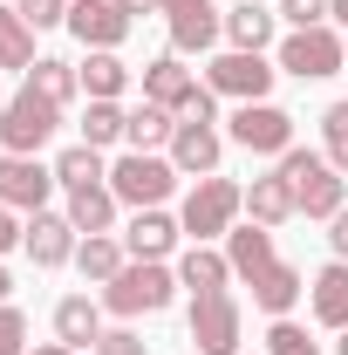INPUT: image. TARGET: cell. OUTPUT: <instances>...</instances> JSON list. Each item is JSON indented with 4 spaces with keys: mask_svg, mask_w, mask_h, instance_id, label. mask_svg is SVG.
<instances>
[{
    "mask_svg": "<svg viewBox=\"0 0 348 355\" xmlns=\"http://www.w3.org/2000/svg\"><path fill=\"white\" fill-rule=\"evenodd\" d=\"M280 178H287V191H294V205H301L307 219H335L348 205V178L335 171L321 150H301V144H294V150L280 157Z\"/></svg>",
    "mask_w": 348,
    "mask_h": 355,
    "instance_id": "cell-1",
    "label": "cell"
},
{
    "mask_svg": "<svg viewBox=\"0 0 348 355\" xmlns=\"http://www.w3.org/2000/svg\"><path fill=\"white\" fill-rule=\"evenodd\" d=\"M171 301H177V273L164 260H130L110 287H103V308L123 314V321H130V314H164Z\"/></svg>",
    "mask_w": 348,
    "mask_h": 355,
    "instance_id": "cell-2",
    "label": "cell"
},
{
    "mask_svg": "<svg viewBox=\"0 0 348 355\" xmlns=\"http://www.w3.org/2000/svg\"><path fill=\"white\" fill-rule=\"evenodd\" d=\"M246 212V184H232V178H198L191 184V198H184V212H177V225H184V239L191 246H205V239H218V232H232V219Z\"/></svg>",
    "mask_w": 348,
    "mask_h": 355,
    "instance_id": "cell-3",
    "label": "cell"
},
{
    "mask_svg": "<svg viewBox=\"0 0 348 355\" xmlns=\"http://www.w3.org/2000/svg\"><path fill=\"white\" fill-rule=\"evenodd\" d=\"M55 130H62V103H55V96H42L35 83L21 89V96H7V110H0V150L35 157Z\"/></svg>",
    "mask_w": 348,
    "mask_h": 355,
    "instance_id": "cell-4",
    "label": "cell"
},
{
    "mask_svg": "<svg viewBox=\"0 0 348 355\" xmlns=\"http://www.w3.org/2000/svg\"><path fill=\"white\" fill-rule=\"evenodd\" d=\"M342 69H348V35H335V28H294L280 42V76L321 83V76H342Z\"/></svg>",
    "mask_w": 348,
    "mask_h": 355,
    "instance_id": "cell-5",
    "label": "cell"
},
{
    "mask_svg": "<svg viewBox=\"0 0 348 355\" xmlns=\"http://www.w3.org/2000/svg\"><path fill=\"white\" fill-rule=\"evenodd\" d=\"M177 178H184V171H177L171 157H157V150H130V157L110 171V191H116L123 205H137V212H143V205H164V198H171Z\"/></svg>",
    "mask_w": 348,
    "mask_h": 355,
    "instance_id": "cell-6",
    "label": "cell"
},
{
    "mask_svg": "<svg viewBox=\"0 0 348 355\" xmlns=\"http://www.w3.org/2000/svg\"><path fill=\"white\" fill-rule=\"evenodd\" d=\"M246 314L232 294H191V349L198 355H239Z\"/></svg>",
    "mask_w": 348,
    "mask_h": 355,
    "instance_id": "cell-7",
    "label": "cell"
},
{
    "mask_svg": "<svg viewBox=\"0 0 348 355\" xmlns=\"http://www.w3.org/2000/svg\"><path fill=\"white\" fill-rule=\"evenodd\" d=\"M273 62L266 55H246V48H225L205 62V89L212 96H239V103H266V89H273Z\"/></svg>",
    "mask_w": 348,
    "mask_h": 355,
    "instance_id": "cell-8",
    "label": "cell"
},
{
    "mask_svg": "<svg viewBox=\"0 0 348 355\" xmlns=\"http://www.w3.org/2000/svg\"><path fill=\"white\" fill-rule=\"evenodd\" d=\"M232 144L253 157H287L294 150V116L280 103H239L232 110Z\"/></svg>",
    "mask_w": 348,
    "mask_h": 355,
    "instance_id": "cell-9",
    "label": "cell"
},
{
    "mask_svg": "<svg viewBox=\"0 0 348 355\" xmlns=\"http://www.w3.org/2000/svg\"><path fill=\"white\" fill-rule=\"evenodd\" d=\"M164 28H171V55H205V48L225 35V14L212 0H157Z\"/></svg>",
    "mask_w": 348,
    "mask_h": 355,
    "instance_id": "cell-10",
    "label": "cell"
},
{
    "mask_svg": "<svg viewBox=\"0 0 348 355\" xmlns=\"http://www.w3.org/2000/svg\"><path fill=\"white\" fill-rule=\"evenodd\" d=\"M48 191H55V164L0 150V205L7 212H48Z\"/></svg>",
    "mask_w": 348,
    "mask_h": 355,
    "instance_id": "cell-11",
    "label": "cell"
},
{
    "mask_svg": "<svg viewBox=\"0 0 348 355\" xmlns=\"http://www.w3.org/2000/svg\"><path fill=\"white\" fill-rule=\"evenodd\" d=\"M69 35L82 48H123L130 42V14L116 0H69Z\"/></svg>",
    "mask_w": 348,
    "mask_h": 355,
    "instance_id": "cell-12",
    "label": "cell"
},
{
    "mask_svg": "<svg viewBox=\"0 0 348 355\" xmlns=\"http://www.w3.org/2000/svg\"><path fill=\"white\" fill-rule=\"evenodd\" d=\"M198 89H205V83L184 69V55H157V62H143V96H150V103H164L171 116H191Z\"/></svg>",
    "mask_w": 348,
    "mask_h": 355,
    "instance_id": "cell-13",
    "label": "cell"
},
{
    "mask_svg": "<svg viewBox=\"0 0 348 355\" xmlns=\"http://www.w3.org/2000/svg\"><path fill=\"white\" fill-rule=\"evenodd\" d=\"M21 246H28V260H35V266H69V260H76V246H82V232L69 225V212H28Z\"/></svg>",
    "mask_w": 348,
    "mask_h": 355,
    "instance_id": "cell-14",
    "label": "cell"
},
{
    "mask_svg": "<svg viewBox=\"0 0 348 355\" xmlns=\"http://www.w3.org/2000/svg\"><path fill=\"white\" fill-rule=\"evenodd\" d=\"M218 150H225V137L212 130V123H198V116H177V137H171V157L184 178H212L218 171Z\"/></svg>",
    "mask_w": 348,
    "mask_h": 355,
    "instance_id": "cell-15",
    "label": "cell"
},
{
    "mask_svg": "<svg viewBox=\"0 0 348 355\" xmlns=\"http://www.w3.org/2000/svg\"><path fill=\"white\" fill-rule=\"evenodd\" d=\"M177 239H184V225L171 212H157V205H143L130 225H123V246H130V260H171Z\"/></svg>",
    "mask_w": 348,
    "mask_h": 355,
    "instance_id": "cell-16",
    "label": "cell"
},
{
    "mask_svg": "<svg viewBox=\"0 0 348 355\" xmlns=\"http://www.w3.org/2000/svg\"><path fill=\"white\" fill-rule=\"evenodd\" d=\"M307 308H314L321 328H335V335L348 328V260H328L314 280H307Z\"/></svg>",
    "mask_w": 348,
    "mask_h": 355,
    "instance_id": "cell-17",
    "label": "cell"
},
{
    "mask_svg": "<svg viewBox=\"0 0 348 355\" xmlns=\"http://www.w3.org/2000/svg\"><path fill=\"white\" fill-rule=\"evenodd\" d=\"M76 76H82V96H89V103H116V96L130 89V69H123L116 48H89L82 62H76Z\"/></svg>",
    "mask_w": 348,
    "mask_h": 355,
    "instance_id": "cell-18",
    "label": "cell"
},
{
    "mask_svg": "<svg viewBox=\"0 0 348 355\" xmlns=\"http://www.w3.org/2000/svg\"><path fill=\"white\" fill-rule=\"evenodd\" d=\"M273 35H280V14H273V7H260V0H239V7L225 14V42L246 48V55H266V48H273Z\"/></svg>",
    "mask_w": 348,
    "mask_h": 355,
    "instance_id": "cell-19",
    "label": "cell"
},
{
    "mask_svg": "<svg viewBox=\"0 0 348 355\" xmlns=\"http://www.w3.org/2000/svg\"><path fill=\"white\" fill-rule=\"evenodd\" d=\"M225 260H232V273H239V280H260L266 266L280 260V253H273V232H266V225H232V232H225Z\"/></svg>",
    "mask_w": 348,
    "mask_h": 355,
    "instance_id": "cell-20",
    "label": "cell"
},
{
    "mask_svg": "<svg viewBox=\"0 0 348 355\" xmlns=\"http://www.w3.org/2000/svg\"><path fill=\"white\" fill-rule=\"evenodd\" d=\"M246 287H253V308H266L273 321H280V314H294V301L307 294L301 266H287V260H273V266L260 273V280H246Z\"/></svg>",
    "mask_w": 348,
    "mask_h": 355,
    "instance_id": "cell-21",
    "label": "cell"
},
{
    "mask_svg": "<svg viewBox=\"0 0 348 355\" xmlns=\"http://www.w3.org/2000/svg\"><path fill=\"white\" fill-rule=\"evenodd\" d=\"M76 266H82V280L110 287V280L130 266V246H123L116 232H82V246H76Z\"/></svg>",
    "mask_w": 348,
    "mask_h": 355,
    "instance_id": "cell-22",
    "label": "cell"
},
{
    "mask_svg": "<svg viewBox=\"0 0 348 355\" xmlns=\"http://www.w3.org/2000/svg\"><path fill=\"white\" fill-rule=\"evenodd\" d=\"M55 342H69V349H96V342H103V301L69 294V301L55 308Z\"/></svg>",
    "mask_w": 348,
    "mask_h": 355,
    "instance_id": "cell-23",
    "label": "cell"
},
{
    "mask_svg": "<svg viewBox=\"0 0 348 355\" xmlns=\"http://www.w3.org/2000/svg\"><path fill=\"white\" fill-rule=\"evenodd\" d=\"M294 212H301V205H294V191H287V178H280V171L246 184V219H253V225H266V232H273V225H287Z\"/></svg>",
    "mask_w": 348,
    "mask_h": 355,
    "instance_id": "cell-24",
    "label": "cell"
},
{
    "mask_svg": "<svg viewBox=\"0 0 348 355\" xmlns=\"http://www.w3.org/2000/svg\"><path fill=\"white\" fill-rule=\"evenodd\" d=\"M171 137H177V116L164 103H150V96L137 103L130 123H123V144H130V150H171Z\"/></svg>",
    "mask_w": 348,
    "mask_h": 355,
    "instance_id": "cell-25",
    "label": "cell"
},
{
    "mask_svg": "<svg viewBox=\"0 0 348 355\" xmlns=\"http://www.w3.org/2000/svg\"><path fill=\"white\" fill-rule=\"evenodd\" d=\"M116 191L110 184H82V191H69V225L76 232H116Z\"/></svg>",
    "mask_w": 348,
    "mask_h": 355,
    "instance_id": "cell-26",
    "label": "cell"
},
{
    "mask_svg": "<svg viewBox=\"0 0 348 355\" xmlns=\"http://www.w3.org/2000/svg\"><path fill=\"white\" fill-rule=\"evenodd\" d=\"M225 280H232V260L212 246H191L177 260V287H191V294H225Z\"/></svg>",
    "mask_w": 348,
    "mask_h": 355,
    "instance_id": "cell-27",
    "label": "cell"
},
{
    "mask_svg": "<svg viewBox=\"0 0 348 355\" xmlns=\"http://www.w3.org/2000/svg\"><path fill=\"white\" fill-rule=\"evenodd\" d=\"M35 28L21 21V7H0V69H35Z\"/></svg>",
    "mask_w": 348,
    "mask_h": 355,
    "instance_id": "cell-28",
    "label": "cell"
},
{
    "mask_svg": "<svg viewBox=\"0 0 348 355\" xmlns=\"http://www.w3.org/2000/svg\"><path fill=\"white\" fill-rule=\"evenodd\" d=\"M55 184H69V191H82V184H110V171H103V150L69 144V150L55 157Z\"/></svg>",
    "mask_w": 348,
    "mask_h": 355,
    "instance_id": "cell-29",
    "label": "cell"
},
{
    "mask_svg": "<svg viewBox=\"0 0 348 355\" xmlns=\"http://www.w3.org/2000/svg\"><path fill=\"white\" fill-rule=\"evenodd\" d=\"M123 123H130L123 103H89L82 110V144L89 150H110V144H123Z\"/></svg>",
    "mask_w": 348,
    "mask_h": 355,
    "instance_id": "cell-30",
    "label": "cell"
},
{
    "mask_svg": "<svg viewBox=\"0 0 348 355\" xmlns=\"http://www.w3.org/2000/svg\"><path fill=\"white\" fill-rule=\"evenodd\" d=\"M28 83L42 89V96H55V103H69V96L82 89V76H76V62H62V55H42V62L28 69Z\"/></svg>",
    "mask_w": 348,
    "mask_h": 355,
    "instance_id": "cell-31",
    "label": "cell"
},
{
    "mask_svg": "<svg viewBox=\"0 0 348 355\" xmlns=\"http://www.w3.org/2000/svg\"><path fill=\"white\" fill-rule=\"evenodd\" d=\"M321 137H328V164H335V171L348 178V96L321 110Z\"/></svg>",
    "mask_w": 348,
    "mask_h": 355,
    "instance_id": "cell-32",
    "label": "cell"
},
{
    "mask_svg": "<svg viewBox=\"0 0 348 355\" xmlns=\"http://www.w3.org/2000/svg\"><path fill=\"white\" fill-rule=\"evenodd\" d=\"M266 355H321V349L307 342V328H301V321H287V314H280V321L266 328Z\"/></svg>",
    "mask_w": 348,
    "mask_h": 355,
    "instance_id": "cell-33",
    "label": "cell"
},
{
    "mask_svg": "<svg viewBox=\"0 0 348 355\" xmlns=\"http://www.w3.org/2000/svg\"><path fill=\"white\" fill-rule=\"evenodd\" d=\"M21 7V21L42 35V28H69V0H14Z\"/></svg>",
    "mask_w": 348,
    "mask_h": 355,
    "instance_id": "cell-34",
    "label": "cell"
},
{
    "mask_svg": "<svg viewBox=\"0 0 348 355\" xmlns=\"http://www.w3.org/2000/svg\"><path fill=\"white\" fill-rule=\"evenodd\" d=\"M0 355H28V314L0 301Z\"/></svg>",
    "mask_w": 348,
    "mask_h": 355,
    "instance_id": "cell-35",
    "label": "cell"
},
{
    "mask_svg": "<svg viewBox=\"0 0 348 355\" xmlns=\"http://www.w3.org/2000/svg\"><path fill=\"white\" fill-rule=\"evenodd\" d=\"M273 14L294 21V28H328V0H280Z\"/></svg>",
    "mask_w": 348,
    "mask_h": 355,
    "instance_id": "cell-36",
    "label": "cell"
},
{
    "mask_svg": "<svg viewBox=\"0 0 348 355\" xmlns=\"http://www.w3.org/2000/svg\"><path fill=\"white\" fill-rule=\"evenodd\" d=\"M96 355H150V349H143V335H137V328H103Z\"/></svg>",
    "mask_w": 348,
    "mask_h": 355,
    "instance_id": "cell-37",
    "label": "cell"
},
{
    "mask_svg": "<svg viewBox=\"0 0 348 355\" xmlns=\"http://www.w3.org/2000/svg\"><path fill=\"white\" fill-rule=\"evenodd\" d=\"M328 246H335V260H348V205L328 219Z\"/></svg>",
    "mask_w": 348,
    "mask_h": 355,
    "instance_id": "cell-38",
    "label": "cell"
},
{
    "mask_svg": "<svg viewBox=\"0 0 348 355\" xmlns=\"http://www.w3.org/2000/svg\"><path fill=\"white\" fill-rule=\"evenodd\" d=\"M21 232H28V225H14V212L0 205V253H7V246H21Z\"/></svg>",
    "mask_w": 348,
    "mask_h": 355,
    "instance_id": "cell-39",
    "label": "cell"
},
{
    "mask_svg": "<svg viewBox=\"0 0 348 355\" xmlns=\"http://www.w3.org/2000/svg\"><path fill=\"white\" fill-rule=\"evenodd\" d=\"M116 7H123L130 21H137V14H157V0H116Z\"/></svg>",
    "mask_w": 348,
    "mask_h": 355,
    "instance_id": "cell-40",
    "label": "cell"
},
{
    "mask_svg": "<svg viewBox=\"0 0 348 355\" xmlns=\"http://www.w3.org/2000/svg\"><path fill=\"white\" fill-rule=\"evenodd\" d=\"M28 355H82V349H69V342H42V349H28Z\"/></svg>",
    "mask_w": 348,
    "mask_h": 355,
    "instance_id": "cell-41",
    "label": "cell"
},
{
    "mask_svg": "<svg viewBox=\"0 0 348 355\" xmlns=\"http://www.w3.org/2000/svg\"><path fill=\"white\" fill-rule=\"evenodd\" d=\"M328 21H342V28H348V0H328Z\"/></svg>",
    "mask_w": 348,
    "mask_h": 355,
    "instance_id": "cell-42",
    "label": "cell"
},
{
    "mask_svg": "<svg viewBox=\"0 0 348 355\" xmlns=\"http://www.w3.org/2000/svg\"><path fill=\"white\" fill-rule=\"evenodd\" d=\"M7 294H14V280H7V266H0V301H7Z\"/></svg>",
    "mask_w": 348,
    "mask_h": 355,
    "instance_id": "cell-43",
    "label": "cell"
},
{
    "mask_svg": "<svg viewBox=\"0 0 348 355\" xmlns=\"http://www.w3.org/2000/svg\"><path fill=\"white\" fill-rule=\"evenodd\" d=\"M335 355H348V328H342V342H335Z\"/></svg>",
    "mask_w": 348,
    "mask_h": 355,
    "instance_id": "cell-44",
    "label": "cell"
}]
</instances>
